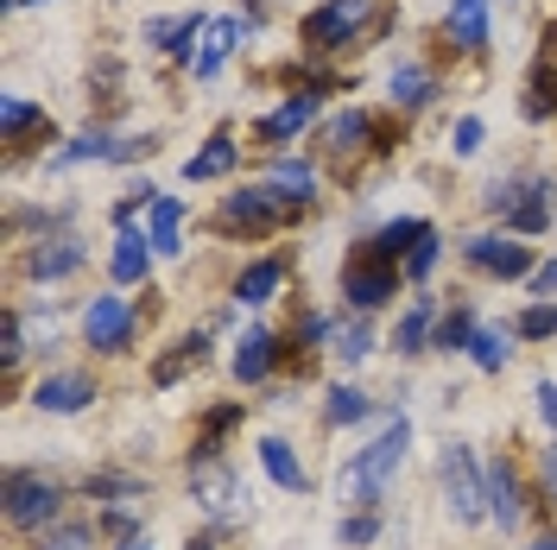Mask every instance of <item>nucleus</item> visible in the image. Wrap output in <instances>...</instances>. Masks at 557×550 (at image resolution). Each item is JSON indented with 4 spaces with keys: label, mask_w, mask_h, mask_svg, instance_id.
<instances>
[{
    "label": "nucleus",
    "mask_w": 557,
    "mask_h": 550,
    "mask_svg": "<svg viewBox=\"0 0 557 550\" xmlns=\"http://www.w3.org/2000/svg\"><path fill=\"white\" fill-rule=\"evenodd\" d=\"M406 443H412V424H406V417H393L381 437H374V443L361 449L343 475H336V493H343L348 513H374V507H381L386 482H393V475H399V462H406Z\"/></svg>",
    "instance_id": "f257e3e1"
},
{
    "label": "nucleus",
    "mask_w": 557,
    "mask_h": 550,
    "mask_svg": "<svg viewBox=\"0 0 557 550\" xmlns=\"http://www.w3.org/2000/svg\"><path fill=\"white\" fill-rule=\"evenodd\" d=\"M305 197H292V190H278V184H253V190H235V197H222V215H215V228L222 235H273L285 215H298Z\"/></svg>",
    "instance_id": "f03ea898"
},
{
    "label": "nucleus",
    "mask_w": 557,
    "mask_h": 550,
    "mask_svg": "<svg viewBox=\"0 0 557 550\" xmlns=\"http://www.w3.org/2000/svg\"><path fill=\"white\" fill-rule=\"evenodd\" d=\"M58 500H64V487L51 482V475H38V468H13L7 475V525L45 532L58 518Z\"/></svg>",
    "instance_id": "7ed1b4c3"
},
{
    "label": "nucleus",
    "mask_w": 557,
    "mask_h": 550,
    "mask_svg": "<svg viewBox=\"0 0 557 550\" xmlns=\"http://www.w3.org/2000/svg\"><path fill=\"white\" fill-rule=\"evenodd\" d=\"M437 482H444V500H450V513L462 518V525H475V518L487 513V482H482L475 455H469L462 443H450L444 455H437Z\"/></svg>",
    "instance_id": "20e7f679"
},
{
    "label": "nucleus",
    "mask_w": 557,
    "mask_h": 550,
    "mask_svg": "<svg viewBox=\"0 0 557 550\" xmlns=\"http://www.w3.org/2000/svg\"><path fill=\"white\" fill-rule=\"evenodd\" d=\"M361 26H368V0H323V7L305 13L298 38H305L311 51H343V45H355Z\"/></svg>",
    "instance_id": "39448f33"
},
{
    "label": "nucleus",
    "mask_w": 557,
    "mask_h": 550,
    "mask_svg": "<svg viewBox=\"0 0 557 550\" xmlns=\"http://www.w3.org/2000/svg\"><path fill=\"white\" fill-rule=\"evenodd\" d=\"M462 260H469L475 273H494V278L532 273V247H525L520 235H475V241H462Z\"/></svg>",
    "instance_id": "423d86ee"
},
{
    "label": "nucleus",
    "mask_w": 557,
    "mask_h": 550,
    "mask_svg": "<svg viewBox=\"0 0 557 550\" xmlns=\"http://www.w3.org/2000/svg\"><path fill=\"white\" fill-rule=\"evenodd\" d=\"M393 291H399V273H393L386 260H368V253H355V260L343 266V298L361 310V316H368V310H381Z\"/></svg>",
    "instance_id": "0eeeda50"
},
{
    "label": "nucleus",
    "mask_w": 557,
    "mask_h": 550,
    "mask_svg": "<svg viewBox=\"0 0 557 550\" xmlns=\"http://www.w3.org/2000/svg\"><path fill=\"white\" fill-rule=\"evenodd\" d=\"M83 336L102 354H121V348L134 342V310L121 304V298H96V304L83 310Z\"/></svg>",
    "instance_id": "6e6552de"
},
{
    "label": "nucleus",
    "mask_w": 557,
    "mask_h": 550,
    "mask_svg": "<svg viewBox=\"0 0 557 550\" xmlns=\"http://www.w3.org/2000/svg\"><path fill=\"white\" fill-rule=\"evenodd\" d=\"M190 493H197V507L215 513V518L242 513V482H235V468H222V462H197V468H190Z\"/></svg>",
    "instance_id": "1a4fd4ad"
},
{
    "label": "nucleus",
    "mask_w": 557,
    "mask_h": 550,
    "mask_svg": "<svg viewBox=\"0 0 557 550\" xmlns=\"http://www.w3.org/2000/svg\"><path fill=\"white\" fill-rule=\"evenodd\" d=\"M33 405L51 417H70V412H83V405H96V379L89 374H45L33 386Z\"/></svg>",
    "instance_id": "9d476101"
},
{
    "label": "nucleus",
    "mask_w": 557,
    "mask_h": 550,
    "mask_svg": "<svg viewBox=\"0 0 557 550\" xmlns=\"http://www.w3.org/2000/svg\"><path fill=\"white\" fill-rule=\"evenodd\" d=\"M209 20L203 13H177V20H146V45H159V51H172L184 64H197V45H203Z\"/></svg>",
    "instance_id": "9b49d317"
},
{
    "label": "nucleus",
    "mask_w": 557,
    "mask_h": 550,
    "mask_svg": "<svg viewBox=\"0 0 557 550\" xmlns=\"http://www.w3.org/2000/svg\"><path fill=\"white\" fill-rule=\"evenodd\" d=\"M83 266V241L76 235H45V241L26 253V273L38 278V285H51V278H70Z\"/></svg>",
    "instance_id": "f8f14e48"
},
{
    "label": "nucleus",
    "mask_w": 557,
    "mask_h": 550,
    "mask_svg": "<svg viewBox=\"0 0 557 550\" xmlns=\"http://www.w3.org/2000/svg\"><path fill=\"white\" fill-rule=\"evenodd\" d=\"M311 121H317V96H305V89H298V96H285V102H278L273 114L253 127V139H260V146H285L292 134H305Z\"/></svg>",
    "instance_id": "ddd939ff"
},
{
    "label": "nucleus",
    "mask_w": 557,
    "mask_h": 550,
    "mask_svg": "<svg viewBox=\"0 0 557 550\" xmlns=\"http://www.w3.org/2000/svg\"><path fill=\"white\" fill-rule=\"evenodd\" d=\"M278 354H285V348H278L273 329H247L242 342H235V379L260 386V379H267V374L278 367Z\"/></svg>",
    "instance_id": "4468645a"
},
{
    "label": "nucleus",
    "mask_w": 557,
    "mask_h": 550,
    "mask_svg": "<svg viewBox=\"0 0 557 550\" xmlns=\"http://www.w3.org/2000/svg\"><path fill=\"white\" fill-rule=\"evenodd\" d=\"M507 228H513V235H545V228H552V177H525Z\"/></svg>",
    "instance_id": "2eb2a0df"
},
{
    "label": "nucleus",
    "mask_w": 557,
    "mask_h": 550,
    "mask_svg": "<svg viewBox=\"0 0 557 550\" xmlns=\"http://www.w3.org/2000/svg\"><path fill=\"white\" fill-rule=\"evenodd\" d=\"M487 513L500 518V532H513L525 518V500H520V475H513V462H494L487 468Z\"/></svg>",
    "instance_id": "dca6fc26"
},
{
    "label": "nucleus",
    "mask_w": 557,
    "mask_h": 550,
    "mask_svg": "<svg viewBox=\"0 0 557 550\" xmlns=\"http://www.w3.org/2000/svg\"><path fill=\"white\" fill-rule=\"evenodd\" d=\"M456 51H487V0H450V20H444Z\"/></svg>",
    "instance_id": "f3484780"
},
{
    "label": "nucleus",
    "mask_w": 557,
    "mask_h": 550,
    "mask_svg": "<svg viewBox=\"0 0 557 550\" xmlns=\"http://www.w3.org/2000/svg\"><path fill=\"white\" fill-rule=\"evenodd\" d=\"M368 139H381V127H374V114H368V108H348V114H336V121L323 127V152H336V159H348V152H361Z\"/></svg>",
    "instance_id": "a211bd4d"
},
{
    "label": "nucleus",
    "mask_w": 557,
    "mask_h": 550,
    "mask_svg": "<svg viewBox=\"0 0 557 550\" xmlns=\"http://www.w3.org/2000/svg\"><path fill=\"white\" fill-rule=\"evenodd\" d=\"M424 235H431V222H386V228H374V235H368V247H361V253H368V260H386V266H399V253L412 260V247L424 241Z\"/></svg>",
    "instance_id": "6ab92c4d"
},
{
    "label": "nucleus",
    "mask_w": 557,
    "mask_h": 550,
    "mask_svg": "<svg viewBox=\"0 0 557 550\" xmlns=\"http://www.w3.org/2000/svg\"><path fill=\"white\" fill-rule=\"evenodd\" d=\"M152 253H159V247L146 241L134 222H127V228L114 235V260H108V266H114V278H121V285H139V278L152 273Z\"/></svg>",
    "instance_id": "aec40b11"
},
{
    "label": "nucleus",
    "mask_w": 557,
    "mask_h": 550,
    "mask_svg": "<svg viewBox=\"0 0 557 550\" xmlns=\"http://www.w3.org/2000/svg\"><path fill=\"white\" fill-rule=\"evenodd\" d=\"M235 159H242V146H235V134H209L203 152H190L184 159V177L190 184H209V177H228L235 172Z\"/></svg>",
    "instance_id": "412c9836"
},
{
    "label": "nucleus",
    "mask_w": 557,
    "mask_h": 550,
    "mask_svg": "<svg viewBox=\"0 0 557 550\" xmlns=\"http://www.w3.org/2000/svg\"><path fill=\"white\" fill-rule=\"evenodd\" d=\"M235 45H242V20H209V33H203V45H197V76H215V70L228 64V58H235Z\"/></svg>",
    "instance_id": "4be33fe9"
},
{
    "label": "nucleus",
    "mask_w": 557,
    "mask_h": 550,
    "mask_svg": "<svg viewBox=\"0 0 557 550\" xmlns=\"http://www.w3.org/2000/svg\"><path fill=\"white\" fill-rule=\"evenodd\" d=\"M386 89H393V108H424L437 96V76L424 64H393L386 70Z\"/></svg>",
    "instance_id": "5701e85b"
},
{
    "label": "nucleus",
    "mask_w": 557,
    "mask_h": 550,
    "mask_svg": "<svg viewBox=\"0 0 557 550\" xmlns=\"http://www.w3.org/2000/svg\"><path fill=\"white\" fill-rule=\"evenodd\" d=\"M278 285H285V260H253V266L235 278V304H273Z\"/></svg>",
    "instance_id": "b1692460"
},
{
    "label": "nucleus",
    "mask_w": 557,
    "mask_h": 550,
    "mask_svg": "<svg viewBox=\"0 0 557 550\" xmlns=\"http://www.w3.org/2000/svg\"><path fill=\"white\" fill-rule=\"evenodd\" d=\"M525 121H552L557 114V64H532V76H525V102H520Z\"/></svg>",
    "instance_id": "393cba45"
},
{
    "label": "nucleus",
    "mask_w": 557,
    "mask_h": 550,
    "mask_svg": "<svg viewBox=\"0 0 557 550\" xmlns=\"http://www.w3.org/2000/svg\"><path fill=\"white\" fill-rule=\"evenodd\" d=\"M260 462H267V475H273L285 493H305V462L292 455V443H285V437H267V443H260Z\"/></svg>",
    "instance_id": "a878e982"
},
{
    "label": "nucleus",
    "mask_w": 557,
    "mask_h": 550,
    "mask_svg": "<svg viewBox=\"0 0 557 550\" xmlns=\"http://www.w3.org/2000/svg\"><path fill=\"white\" fill-rule=\"evenodd\" d=\"M431 329H437V316H431V298H418V304L399 316V329H393V348H399V354H424Z\"/></svg>",
    "instance_id": "bb28decb"
},
{
    "label": "nucleus",
    "mask_w": 557,
    "mask_h": 550,
    "mask_svg": "<svg viewBox=\"0 0 557 550\" xmlns=\"http://www.w3.org/2000/svg\"><path fill=\"white\" fill-rule=\"evenodd\" d=\"M330 354L348 361V367H355V361H368V354H374V329H368L361 316H355V323H330Z\"/></svg>",
    "instance_id": "cd10ccee"
},
{
    "label": "nucleus",
    "mask_w": 557,
    "mask_h": 550,
    "mask_svg": "<svg viewBox=\"0 0 557 550\" xmlns=\"http://www.w3.org/2000/svg\"><path fill=\"white\" fill-rule=\"evenodd\" d=\"M203 354H209L203 336H184V342H177V354H165V361L152 367V386H177L190 367H203Z\"/></svg>",
    "instance_id": "c85d7f7f"
},
{
    "label": "nucleus",
    "mask_w": 557,
    "mask_h": 550,
    "mask_svg": "<svg viewBox=\"0 0 557 550\" xmlns=\"http://www.w3.org/2000/svg\"><path fill=\"white\" fill-rule=\"evenodd\" d=\"M469 354H475V367H482V374H500V367L513 361V329H475Z\"/></svg>",
    "instance_id": "c756f323"
},
{
    "label": "nucleus",
    "mask_w": 557,
    "mask_h": 550,
    "mask_svg": "<svg viewBox=\"0 0 557 550\" xmlns=\"http://www.w3.org/2000/svg\"><path fill=\"white\" fill-rule=\"evenodd\" d=\"M177 228H184V203H177V197H159V203H152V247H159V253H184V247H177Z\"/></svg>",
    "instance_id": "7c9ffc66"
},
{
    "label": "nucleus",
    "mask_w": 557,
    "mask_h": 550,
    "mask_svg": "<svg viewBox=\"0 0 557 550\" xmlns=\"http://www.w3.org/2000/svg\"><path fill=\"white\" fill-rule=\"evenodd\" d=\"M114 152H121V139H108L102 127H96V134H76V139H70L51 165H83V159H108V165H114Z\"/></svg>",
    "instance_id": "2f4dec72"
},
{
    "label": "nucleus",
    "mask_w": 557,
    "mask_h": 550,
    "mask_svg": "<svg viewBox=\"0 0 557 550\" xmlns=\"http://www.w3.org/2000/svg\"><path fill=\"white\" fill-rule=\"evenodd\" d=\"M361 417H374V399L361 392V386H330V424H361Z\"/></svg>",
    "instance_id": "473e14b6"
},
{
    "label": "nucleus",
    "mask_w": 557,
    "mask_h": 550,
    "mask_svg": "<svg viewBox=\"0 0 557 550\" xmlns=\"http://www.w3.org/2000/svg\"><path fill=\"white\" fill-rule=\"evenodd\" d=\"M475 329H482V323H475V316H469V310L456 304L450 316H444V323H437V329H431V342L444 348V354H456V348H469V342H475Z\"/></svg>",
    "instance_id": "72a5a7b5"
},
{
    "label": "nucleus",
    "mask_w": 557,
    "mask_h": 550,
    "mask_svg": "<svg viewBox=\"0 0 557 550\" xmlns=\"http://www.w3.org/2000/svg\"><path fill=\"white\" fill-rule=\"evenodd\" d=\"M38 550H96V525H45L38 532Z\"/></svg>",
    "instance_id": "f704fd0d"
},
{
    "label": "nucleus",
    "mask_w": 557,
    "mask_h": 550,
    "mask_svg": "<svg viewBox=\"0 0 557 550\" xmlns=\"http://www.w3.org/2000/svg\"><path fill=\"white\" fill-rule=\"evenodd\" d=\"M89 500H114V507H134L146 500V487L134 475H89Z\"/></svg>",
    "instance_id": "c9c22d12"
},
{
    "label": "nucleus",
    "mask_w": 557,
    "mask_h": 550,
    "mask_svg": "<svg viewBox=\"0 0 557 550\" xmlns=\"http://www.w3.org/2000/svg\"><path fill=\"white\" fill-rule=\"evenodd\" d=\"M33 127H38V108L33 102H20V96H7V102H0V134H7V146H20Z\"/></svg>",
    "instance_id": "e433bc0d"
},
{
    "label": "nucleus",
    "mask_w": 557,
    "mask_h": 550,
    "mask_svg": "<svg viewBox=\"0 0 557 550\" xmlns=\"http://www.w3.org/2000/svg\"><path fill=\"white\" fill-rule=\"evenodd\" d=\"M273 184H278V190H292V197H305V203H311L317 172L305 165V159H273Z\"/></svg>",
    "instance_id": "4c0bfd02"
},
{
    "label": "nucleus",
    "mask_w": 557,
    "mask_h": 550,
    "mask_svg": "<svg viewBox=\"0 0 557 550\" xmlns=\"http://www.w3.org/2000/svg\"><path fill=\"white\" fill-rule=\"evenodd\" d=\"M513 336H525V342H552V336H557V304H532V310H520Z\"/></svg>",
    "instance_id": "58836bf2"
},
{
    "label": "nucleus",
    "mask_w": 557,
    "mask_h": 550,
    "mask_svg": "<svg viewBox=\"0 0 557 550\" xmlns=\"http://www.w3.org/2000/svg\"><path fill=\"white\" fill-rule=\"evenodd\" d=\"M336 538H343V550H368L374 538H381V518L374 513H343V532H336Z\"/></svg>",
    "instance_id": "ea45409f"
},
{
    "label": "nucleus",
    "mask_w": 557,
    "mask_h": 550,
    "mask_svg": "<svg viewBox=\"0 0 557 550\" xmlns=\"http://www.w3.org/2000/svg\"><path fill=\"white\" fill-rule=\"evenodd\" d=\"M0 361H7V367L26 361V316H7V329H0Z\"/></svg>",
    "instance_id": "a19ab883"
},
{
    "label": "nucleus",
    "mask_w": 557,
    "mask_h": 550,
    "mask_svg": "<svg viewBox=\"0 0 557 550\" xmlns=\"http://www.w3.org/2000/svg\"><path fill=\"white\" fill-rule=\"evenodd\" d=\"M482 139H487V127L475 121V114H462V121H456V159H475Z\"/></svg>",
    "instance_id": "79ce46f5"
},
{
    "label": "nucleus",
    "mask_w": 557,
    "mask_h": 550,
    "mask_svg": "<svg viewBox=\"0 0 557 550\" xmlns=\"http://www.w3.org/2000/svg\"><path fill=\"white\" fill-rule=\"evenodd\" d=\"M431 266H437V228H431V235H424V241L412 247V260H406V273H412V278H424Z\"/></svg>",
    "instance_id": "37998d69"
},
{
    "label": "nucleus",
    "mask_w": 557,
    "mask_h": 550,
    "mask_svg": "<svg viewBox=\"0 0 557 550\" xmlns=\"http://www.w3.org/2000/svg\"><path fill=\"white\" fill-rule=\"evenodd\" d=\"M532 399H539V417H545V430L557 437V386H552V379H539V392H532Z\"/></svg>",
    "instance_id": "c03bdc74"
},
{
    "label": "nucleus",
    "mask_w": 557,
    "mask_h": 550,
    "mask_svg": "<svg viewBox=\"0 0 557 550\" xmlns=\"http://www.w3.org/2000/svg\"><path fill=\"white\" fill-rule=\"evenodd\" d=\"M532 291H539V298H557V260L532 266Z\"/></svg>",
    "instance_id": "a18cd8bd"
},
{
    "label": "nucleus",
    "mask_w": 557,
    "mask_h": 550,
    "mask_svg": "<svg viewBox=\"0 0 557 550\" xmlns=\"http://www.w3.org/2000/svg\"><path fill=\"white\" fill-rule=\"evenodd\" d=\"M539 475H545V493H552V500H557V443L545 449V462H539Z\"/></svg>",
    "instance_id": "49530a36"
},
{
    "label": "nucleus",
    "mask_w": 557,
    "mask_h": 550,
    "mask_svg": "<svg viewBox=\"0 0 557 550\" xmlns=\"http://www.w3.org/2000/svg\"><path fill=\"white\" fill-rule=\"evenodd\" d=\"M184 550H215V538H190V545H184Z\"/></svg>",
    "instance_id": "de8ad7c7"
},
{
    "label": "nucleus",
    "mask_w": 557,
    "mask_h": 550,
    "mask_svg": "<svg viewBox=\"0 0 557 550\" xmlns=\"http://www.w3.org/2000/svg\"><path fill=\"white\" fill-rule=\"evenodd\" d=\"M532 550H557V532H545V538H539V545H532Z\"/></svg>",
    "instance_id": "09e8293b"
},
{
    "label": "nucleus",
    "mask_w": 557,
    "mask_h": 550,
    "mask_svg": "<svg viewBox=\"0 0 557 550\" xmlns=\"http://www.w3.org/2000/svg\"><path fill=\"white\" fill-rule=\"evenodd\" d=\"M7 7H45V0H7Z\"/></svg>",
    "instance_id": "8fccbe9b"
},
{
    "label": "nucleus",
    "mask_w": 557,
    "mask_h": 550,
    "mask_svg": "<svg viewBox=\"0 0 557 550\" xmlns=\"http://www.w3.org/2000/svg\"><path fill=\"white\" fill-rule=\"evenodd\" d=\"M121 550H146V545H121Z\"/></svg>",
    "instance_id": "3c124183"
}]
</instances>
